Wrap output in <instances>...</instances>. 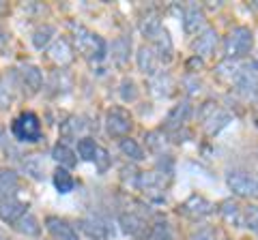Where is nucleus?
I'll return each mask as SVG.
<instances>
[{
	"mask_svg": "<svg viewBox=\"0 0 258 240\" xmlns=\"http://www.w3.org/2000/svg\"><path fill=\"white\" fill-rule=\"evenodd\" d=\"M243 225L258 234V206H247L243 210Z\"/></svg>",
	"mask_w": 258,
	"mask_h": 240,
	"instance_id": "58836bf2",
	"label": "nucleus"
},
{
	"mask_svg": "<svg viewBox=\"0 0 258 240\" xmlns=\"http://www.w3.org/2000/svg\"><path fill=\"white\" fill-rule=\"evenodd\" d=\"M74 41H76L78 52L82 54L84 58L93 60V62H99V60L106 58V52H108L106 41H103L99 35L91 33L88 28L76 26V37H74Z\"/></svg>",
	"mask_w": 258,
	"mask_h": 240,
	"instance_id": "f257e3e1",
	"label": "nucleus"
},
{
	"mask_svg": "<svg viewBox=\"0 0 258 240\" xmlns=\"http://www.w3.org/2000/svg\"><path fill=\"white\" fill-rule=\"evenodd\" d=\"M220 214L226 223H230V225H243V210H241V206L237 202H232V199L222 202Z\"/></svg>",
	"mask_w": 258,
	"mask_h": 240,
	"instance_id": "393cba45",
	"label": "nucleus"
},
{
	"mask_svg": "<svg viewBox=\"0 0 258 240\" xmlns=\"http://www.w3.org/2000/svg\"><path fill=\"white\" fill-rule=\"evenodd\" d=\"M54 37H56V28L52 26V24H43L41 28H37L35 33H32V47L41 52L50 45V41Z\"/></svg>",
	"mask_w": 258,
	"mask_h": 240,
	"instance_id": "bb28decb",
	"label": "nucleus"
},
{
	"mask_svg": "<svg viewBox=\"0 0 258 240\" xmlns=\"http://www.w3.org/2000/svg\"><path fill=\"white\" fill-rule=\"evenodd\" d=\"M191 103L189 101H181V103H176V105L170 109V114L166 116V123H164V129L166 131H181L185 123L189 120L191 116Z\"/></svg>",
	"mask_w": 258,
	"mask_h": 240,
	"instance_id": "9b49d317",
	"label": "nucleus"
},
{
	"mask_svg": "<svg viewBox=\"0 0 258 240\" xmlns=\"http://www.w3.org/2000/svg\"><path fill=\"white\" fill-rule=\"evenodd\" d=\"M110 54H112V60H114L118 67H125L129 62V54H132V39L129 37L114 39L112 47H110Z\"/></svg>",
	"mask_w": 258,
	"mask_h": 240,
	"instance_id": "412c9836",
	"label": "nucleus"
},
{
	"mask_svg": "<svg viewBox=\"0 0 258 240\" xmlns=\"http://www.w3.org/2000/svg\"><path fill=\"white\" fill-rule=\"evenodd\" d=\"M0 240H9V236H7V234H5V231H3V229H0Z\"/></svg>",
	"mask_w": 258,
	"mask_h": 240,
	"instance_id": "c03bdc74",
	"label": "nucleus"
},
{
	"mask_svg": "<svg viewBox=\"0 0 258 240\" xmlns=\"http://www.w3.org/2000/svg\"><path fill=\"white\" fill-rule=\"evenodd\" d=\"M213 208L215 206L209 202L207 197H203V195H189L183 202L181 212L187 214V217H191V219H205V217H209V214L213 212Z\"/></svg>",
	"mask_w": 258,
	"mask_h": 240,
	"instance_id": "1a4fd4ad",
	"label": "nucleus"
},
{
	"mask_svg": "<svg viewBox=\"0 0 258 240\" xmlns=\"http://www.w3.org/2000/svg\"><path fill=\"white\" fill-rule=\"evenodd\" d=\"M20 187V178L11 167H0V199L3 197H15Z\"/></svg>",
	"mask_w": 258,
	"mask_h": 240,
	"instance_id": "6ab92c4d",
	"label": "nucleus"
},
{
	"mask_svg": "<svg viewBox=\"0 0 258 240\" xmlns=\"http://www.w3.org/2000/svg\"><path fill=\"white\" fill-rule=\"evenodd\" d=\"M147 240H172V231L168 221H155L147 231Z\"/></svg>",
	"mask_w": 258,
	"mask_h": 240,
	"instance_id": "72a5a7b5",
	"label": "nucleus"
},
{
	"mask_svg": "<svg viewBox=\"0 0 258 240\" xmlns=\"http://www.w3.org/2000/svg\"><path fill=\"white\" fill-rule=\"evenodd\" d=\"M228 123H230V114H228L226 109H220V107H217L215 114L205 123V131H207V135H217L226 125H228Z\"/></svg>",
	"mask_w": 258,
	"mask_h": 240,
	"instance_id": "c756f323",
	"label": "nucleus"
},
{
	"mask_svg": "<svg viewBox=\"0 0 258 240\" xmlns=\"http://www.w3.org/2000/svg\"><path fill=\"white\" fill-rule=\"evenodd\" d=\"M52 159L56 163H60V167H74L78 163V153H74L67 144H56V146L52 148Z\"/></svg>",
	"mask_w": 258,
	"mask_h": 240,
	"instance_id": "a878e982",
	"label": "nucleus"
},
{
	"mask_svg": "<svg viewBox=\"0 0 258 240\" xmlns=\"http://www.w3.org/2000/svg\"><path fill=\"white\" fill-rule=\"evenodd\" d=\"M235 90L243 99H254L258 94V60L241 65V71L235 79Z\"/></svg>",
	"mask_w": 258,
	"mask_h": 240,
	"instance_id": "39448f33",
	"label": "nucleus"
},
{
	"mask_svg": "<svg viewBox=\"0 0 258 240\" xmlns=\"http://www.w3.org/2000/svg\"><path fill=\"white\" fill-rule=\"evenodd\" d=\"M149 86H151V92L159 99H166L172 94V88H174V79L168 71H157L153 77H149Z\"/></svg>",
	"mask_w": 258,
	"mask_h": 240,
	"instance_id": "dca6fc26",
	"label": "nucleus"
},
{
	"mask_svg": "<svg viewBox=\"0 0 258 240\" xmlns=\"http://www.w3.org/2000/svg\"><path fill=\"white\" fill-rule=\"evenodd\" d=\"M161 28L164 26H161V22L157 20V15H147V18H142V22H140V33L147 39H151V41L159 35Z\"/></svg>",
	"mask_w": 258,
	"mask_h": 240,
	"instance_id": "f704fd0d",
	"label": "nucleus"
},
{
	"mask_svg": "<svg viewBox=\"0 0 258 240\" xmlns=\"http://www.w3.org/2000/svg\"><path fill=\"white\" fill-rule=\"evenodd\" d=\"M11 133H13V138L22 144L39 142L41 140V123H39V116L32 114V111H24V114H20L13 120Z\"/></svg>",
	"mask_w": 258,
	"mask_h": 240,
	"instance_id": "7ed1b4c3",
	"label": "nucleus"
},
{
	"mask_svg": "<svg viewBox=\"0 0 258 240\" xmlns=\"http://www.w3.org/2000/svg\"><path fill=\"white\" fill-rule=\"evenodd\" d=\"M13 229L18 231V234H22V236H28V238H35V236L41 234V225H39V221H37L35 214H30V212L24 214L20 221H15Z\"/></svg>",
	"mask_w": 258,
	"mask_h": 240,
	"instance_id": "b1692460",
	"label": "nucleus"
},
{
	"mask_svg": "<svg viewBox=\"0 0 258 240\" xmlns=\"http://www.w3.org/2000/svg\"><path fill=\"white\" fill-rule=\"evenodd\" d=\"M45 227L50 231V236L54 240H80L78 231L74 229L71 223H67L64 219H58V217H47L45 219Z\"/></svg>",
	"mask_w": 258,
	"mask_h": 240,
	"instance_id": "2eb2a0df",
	"label": "nucleus"
},
{
	"mask_svg": "<svg viewBox=\"0 0 258 240\" xmlns=\"http://www.w3.org/2000/svg\"><path fill=\"white\" fill-rule=\"evenodd\" d=\"M97 150H99V146H97V142L93 138H80L78 140V157L82 159V161H95Z\"/></svg>",
	"mask_w": 258,
	"mask_h": 240,
	"instance_id": "473e14b6",
	"label": "nucleus"
},
{
	"mask_svg": "<svg viewBox=\"0 0 258 240\" xmlns=\"http://www.w3.org/2000/svg\"><path fill=\"white\" fill-rule=\"evenodd\" d=\"M3 142H5V133H3V131H0V144H3Z\"/></svg>",
	"mask_w": 258,
	"mask_h": 240,
	"instance_id": "a18cd8bd",
	"label": "nucleus"
},
{
	"mask_svg": "<svg viewBox=\"0 0 258 240\" xmlns=\"http://www.w3.org/2000/svg\"><path fill=\"white\" fill-rule=\"evenodd\" d=\"M52 182H54V187L58 193H71L76 187V180H74V176L69 174L67 167H58L52 176Z\"/></svg>",
	"mask_w": 258,
	"mask_h": 240,
	"instance_id": "cd10ccee",
	"label": "nucleus"
},
{
	"mask_svg": "<svg viewBox=\"0 0 258 240\" xmlns=\"http://www.w3.org/2000/svg\"><path fill=\"white\" fill-rule=\"evenodd\" d=\"M136 187H138L144 195H149L153 199H164V176L159 172H140L136 176Z\"/></svg>",
	"mask_w": 258,
	"mask_h": 240,
	"instance_id": "6e6552de",
	"label": "nucleus"
},
{
	"mask_svg": "<svg viewBox=\"0 0 258 240\" xmlns=\"http://www.w3.org/2000/svg\"><path fill=\"white\" fill-rule=\"evenodd\" d=\"M252 47H254V35L247 26L232 28L228 37L224 39V52H226V58H230V60L243 58V56L252 52Z\"/></svg>",
	"mask_w": 258,
	"mask_h": 240,
	"instance_id": "f03ea898",
	"label": "nucleus"
},
{
	"mask_svg": "<svg viewBox=\"0 0 258 240\" xmlns=\"http://www.w3.org/2000/svg\"><path fill=\"white\" fill-rule=\"evenodd\" d=\"M183 30L187 35H196L198 30H205V13L198 7H187L183 13Z\"/></svg>",
	"mask_w": 258,
	"mask_h": 240,
	"instance_id": "f3484780",
	"label": "nucleus"
},
{
	"mask_svg": "<svg viewBox=\"0 0 258 240\" xmlns=\"http://www.w3.org/2000/svg\"><path fill=\"white\" fill-rule=\"evenodd\" d=\"M136 62H138V69L142 71L144 75H149V77H153L159 71V56H157V52H155V47L153 45H142L140 50H138V54H136Z\"/></svg>",
	"mask_w": 258,
	"mask_h": 240,
	"instance_id": "f8f14e48",
	"label": "nucleus"
},
{
	"mask_svg": "<svg viewBox=\"0 0 258 240\" xmlns=\"http://www.w3.org/2000/svg\"><path fill=\"white\" fill-rule=\"evenodd\" d=\"M50 56L56 65H69L71 60H74V47H71L69 39H58V41H54V45L50 47Z\"/></svg>",
	"mask_w": 258,
	"mask_h": 240,
	"instance_id": "aec40b11",
	"label": "nucleus"
},
{
	"mask_svg": "<svg viewBox=\"0 0 258 240\" xmlns=\"http://www.w3.org/2000/svg\"><path fill=\"white\" fill-rule=\"evenodd\" d=\"M183 84H185V86H189V88H187V94H196V92H200V82H198V77L187 75V77L183 79Z\"/></svg>",
	"mask_w": 258,
	"mask_h": 240,
	"instance_id": "37998d69",
	"label": "nucleus"
},
{
	"mask_svg": "<svg viewBox=\"0 0 258 240\" xmlns=\"http://www.w3.org/2000/svg\"><path fill=\"white\" fill-rule=\"evenodd\" d=\"M20 82L24 86V90L28 88V94H37L43 88V71L37 65H22Z\"/></svg>",
	"mask_w": 258,
	"mask_h": 240,
	"instance_id": "4468645a",
	"label": "nucleus"
},
{
	"mask_svg": "<svg viewBox=\"0 0 258 240\" xmlns=\"http://www.w3.org/2000/svg\"><path fill=\"white\" fill-rule=\"evenodd\" d=\"M78 225L91 240H110V238H114V225H112L110 219L101 217V214H86L84 219H80Z\"/></svg>",
	"mask_w": 258,
	"mask_h": 240,
	"instance_id": "423d86ee",
	"label": "nucleus"
},
{
	"mask_svg": "<svg viewBox=\"0 0 258 240\" xmlns=\"http://www.w3.org/2000/svg\"><path fill=\"white\" fill-rule=\"evenodd\" d=\"M147 144L151 148V153H155L159 157H164V146H166V135L161 131H151L147 133Z\"/></svg>",
	"mask_w": 258,
	"mask_h": 240,
	"instance_id": "c9c22d12",
	"label": "nucleus"
},
{
	"mask_svg": "<svg viewBox=\"0 0 258 240\" xmlns=\"http://www.w3.org/2000/svg\"><path fill=\"white\" fill-rule=\"evenodd\" d=\"M50 88H54L56 92L60 90H69L71 88V77L67 75V71H54L52 77H50Z\"/></svg>",
	"mask_w": 258,
	"mask_h": 240,
	"instance_id": "4c0bfd02",
	"label": "nucleus"
},
{
	"mask_svg": "<svg viewBox=\"0 0 258 240\" xmlns=\"http://www.w3.org/2000/svg\"><path fill=\"white\" fill-rule=\"evenodd\" d=\"M191 240H215V229L213 227H200L198 231L191 234Z\"/></svg>",
	"mask_w": 258,
	"mask_h": 240,
	"instance_id": "79ce46f5",
	"label": "nucleus"
},
{
	"mask_svg": "<svg viewBox=\"0 0 258 240\" xmlns=\"http://www.w3.org/2000/svg\"><path fill=\"white\" fill-rule=\"evenodd\" d=\"M118 225L120 229H123V234L127 236H136V234H140V231L144 229V219L140 217V214H136V212H120L118 214Z\"/></svg>",
	"mask_w": 258,
	"mask_h": 240,
	"instance_id": "5701e85b",
	"label": "nucleus"
},
{
	"mask_svg": "<svg viewBox=\"0 0 258 240\" xmlns=\"http://www.w3.org/2000/svg\"><path fill=\"white\" fill-rule=\"evenodd\" d=\"M132 116L127 114V109L123 107H112L108 109L106 114V131L110 138H118L123 140L129 135V131H132Z\"/></svg>",
	"mask_w": 258,
	"mask_h": 240,
	"instance_id": "0eeeda50",
	"label": "nucleus"
},
{
	"mask_svg": "<svg viewBox=\"0 0 258 240\" xmlns=\"http://www.w3.org/2000/svg\"><path fill=\"white\" fill-rule=\"evenodd\" d=\"M118 148H120V153H123L127 159H132V161H142V159H144L142 146L136 140H132V138H123V140H120Z\"/></svg>",
	"mask_w": 258,
	"mask_h": 240,
	"instance_id": "2f4dec72",
	"label": "nucleus"
},
{
	"mask_svg": "<svg viewBox=\"0 0 258 240\" xmlns=\"http://www.w3.org/2000/svg\"><path fill=\"white\" fill-rule=\"evenodd\" d=\"M217 47V33L215 28H205L203 33H198V37L191 41V50H194V56L198 58H209Z\"/></svg>",
	"mask_w": 258,
	"mask_h": 240,
	"instance_id": "9d476101",
	"label": "nucleus"
},
{
	"mask_svg": "<svg viewBox=\"0 0 258 240\" xmlns=\"http://www.w3.org/2000/svg\"><path fill=\"white\" fill-rule=\"evenodd\" d=\"M86 129V123L82 116H69L64 123L60 125V133L62 138H78L80 133Z\"/></svg>",
	"mask_w": 258,
	"mask_h": 240,
	"instance_id": "7c9ffc66",
	"label": "nucleus"
},
{
	"mask_svg": "<svg viewBox=\"0 0 258 240\" xmlns=\"http://www.w3.org/2000/svg\"><path fill=\"white\" fill-rule=\"evenodd\" d=\"M22 170L26 172L32 180H43L45 178V161L41 155L32 153V155H24L22 159Z\"/></svg>",
	"mask_w": 258,
	"mask_h": 240,
	"instance_id": "a211bd4d",
	"label": "nucleus"
},
{
	"mask_svg": "<svg viewBox=\"0 0 258 240\" xmlns=\"http://www.w3.org/2000/svg\"><path fill=\"white\" fill-rule=\"evenodd\" d=\"M95 163H97V170H99V174L106 172V170H108V165H110V155H108V150H103V148L97 150Z\"/></svg>",
	"mask_w": 258,
	"mask_h": 240,
	"instance_id": "a19ab883",
	"label": "nucleus"
},
{
	"mask_svg": "<svg viewBox=\"0 0 258 240\" xmlns=\"http://www.w3.org/2000/svg\"><path fill=\"white\" fill-rule=\"evenodd\" d=\"M239 71H241V65L237 60H230V58H226L222 60L220 65L215 67V73L220 79H224V82H228V84H235V79L239 75Z\"/></svg>",
	"mask_w": 258,
	"mask_h": 240,
	"instance_id": "c85d7f7f",
	"label": "nucleus"
},
{
	"mask_svg": "<svg viewBox=\"0 0 258 240\" xmlns=\"http://www.w3.org/2000/svg\"><path fill=\"white\" fill-rule=\"evenodd\" d=\"M153 47H155V52H157V56H159L161 62H166V65H168V62L172 60L174 47H172V39H170V35H168L166 28H161L159 35L153 39Z\"/></svg>",
	"mask_w": 258,
	"mask_h": 240,
	"instance_id": "4be33fe9",
	"label": "nucleus"
},
{
	"mask_svg": "<svg viewBox=\"0 0 258 240\" xmlns=\"http://www.w3.org/2000/svg\"><path fill=\"white\" fill-rule=\"evenodd\" d=\"M26 208L28 206L18 197H3L0 199V219L13 225L15 221H20L26 214Z\"/></svg>",
	"mask_w": 258,
	"mask_h": 240,
	"instance_id": "ddd939ff",
	"label": "nucleus"
},
{
	"mask_svg": "<svg viewBox=\"0 0 258 240\" xmlns=\"http://www.w3.org/2000/svg\"><path fill=\"white\" fill-rule=\"evenodd\" d=\"M226 182H228V189H230L237 197L258 199V178L249 176L247 172L232 170V172L226 174Z\"/></svg>",
	"mask_w": 258,
	"mask_h": 240,
	"instance_id": "20e7f679",
	"label": "nucleus"
},
{
	"mask_svg": "<svg viewBox=\"0 0 258 240\" xmlns=\"http://www.w3.org/2000/svg\"><path fill=\"white\" fill-rule=\"evenodd\" d=\"M215 111H217V103H213V101H207V103H203V105H200V109H198V120L205 125L207 120L215 114Z\"/></svg>",
	"mask_w": 258,
	"mask_h": 240,
	"instance_id": "ea45409f",
	"label": "nucleus"
},
{
	"mask_svg": "<svg viewBox=\"0 0 258 240\" xmlns=\"http://www.w3.org/2000/svg\"><path fill=\"white\" fill-rule=\"evenodd\" d=\"M118 94L123 101H136L138 99V86H136V82L132 77H125L123 82H120V88H118Z\"/></svg>",
	"mask_w": 258,
	"mask_h": 240,
	"instance_id": "e433bc0d",
	"label": "nucleus"
}]
</instances>
